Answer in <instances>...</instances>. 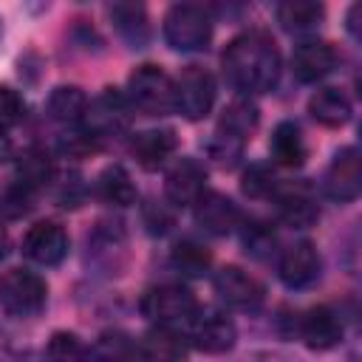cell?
Wrapping results in <instances>:
<instances>
[{
  "label": "cell",
  "instance_id": "24",
  "mask_svg": "<svg viewBox=\"0 0 362 362\" xmlns=\"http://www.w3.org/2000/svg\"><path fill=\"white\" fill-rule=\"evenodd\" d=\"M54 175H57V167H54V158L45 147H28L14 161V181L28 187L31 192L45 189L54 181Z\"/></svg>",
  "mask_w": 362,
  "mask_h": 362
},
{
  "label": "cell",
  "instance_id": "28",
  "mask_svg": "<svg viewBox=\"0 0 362 362\" xmlns=\"http://www.w3.org/2000/svg\"><path fill=\"white\" fill-rule=\"evenodd\" d=\"M85 362H144V359H141V351H139L136 339H130L122 331H105L88 348Z\"/></svg>",
  "mask_w": 362,
  "mask_h": 362
},
{
  "label": "cell",
  "instance_id": "29",
  "mask_svg": "<svg viewBox=\"0 0 362 362\" xmlns=\"http://www.w3.org/2000/svg\"><path fill=\"white\" fill-rule=\"evenodd\" d=\"M96 195L110 206H130V204H136L139 192H136L130 173L122 164H110L96 178Z\"/></svg>",
  "mask_w": 362,
  "mask_h": 362
},
{
  "label": "cell",
  "instance_id": "15",
  "mask_svg": "<svg viewBox=\"0 0 362 362\" xmlns=\"http://www.w3.org/2000/svg\"><path fill=\"white\" fill-rule=\"evenodd\" d=\"M23 255L37 266H57L68 255V232L57 221H37L23 238Z\"/></svg>",
  "mask_w": 362,
  "mask_h": 362
},
{
  "label": "cell",
  "instance_id": "20",
  "mask_svg": "<svg viewBox=\"0 0 362 362\" xmlns=\"http://www.w3.org/2000/svg\"><path fill=\"white\" fill-rule=\"evenodd\" d=\"M107 17L127 48H144L150 42V17L139 3H113L107 6Z\"/></svg>",
  "mask_w": 362,
  "mask_h": 362
},
{
  "label": "cell",
  "instance_id": "30",
  "mask_svg": "<svg viewBox=\"0 0 362 362\" xmlns=\"http://www.w3.org/2000/svg\"><path fill=\"white\" fill-rule=\"evenodd\" d=\"M170 263L175 272H181L184 277H204L212 266V252L198 243V240H178L173 246V255H170Z\"/></svg>",
  "mask_w": 362,
  "mask_h": 362
},
{
  "label": "cell",
  "instance_id": "1",
  "mask_svg": "<svg viewBox=\"0 0 362 362\" xmlns=\"http://www.w3.org/2000/svg\"><path fill=\"white\" fill-rule=\"evenodd\" d=\"M221 68L226 82L238 90V96L252 99L257 93H269L277 88L283 59L274 40L266 31L249 28L229 40V45L221 54Z\"/></svg>",
  "mask_w": 362,
  "mask_h": 362
},
{
  "label": "cell",
  "instance_id": "2",
  "mask_svg": "<svg viewBox=\"0 0 362 362\" xmlns=\"http://www.w3.org/2000/svg\"><path fill=\"white\" fill-rule=\"evenodd\" d=\"M161 31L173 51H204L212 40V14L201 3H175L164 11Z\"/></svg>",
  "mask_w": 362,
  "mask_h": 362
},
{
  "label": "cell",
  "instance_id": "6",
  "mask_svg": "<svg viewBox=\"0 0 362 362\" xmlns=\"http://www.w3.org/2000/svg\"><path fill=\"white\" fill-rule=\"evenodd\" d=\"M130 119H133V107H130L127 96L116 88H105L99 96L88 99V110H85V119L79 127L90 139L102 141L110 136H122L130 127Z\"/></svg>",
  "mask_w": 362,
  "mask_h": 362
},
{
  "label": "cell",
  "instance_id": "10",
  "mask_svg": "<svg viewBox=\"0 0 362 362\" xmlns=\"http://www.w3.org/2000/svg\"><path fill=\"white\" fill-rule=\"evenodd\" d=\"M362 192V158L356 147H339L322 173V195L337 204H351Z\"/></svg>",
  "mask_w": 362,
  "mask_h": 362
},
{
  "label": "cell",
  "instance_id": "16",
  "mask_svg": "<svg viewBox=\"0 0 362 362\" xmlns=\"http://www.w3.org/2000/svg\"><path fill=\"white\" fill-rule=\"evenodd\" d=\"M297 334L311 351H331L342 342L345 325L331 305H314V308L300 314Z\"/></svg>",
  "mask_w": 362,
  "mask_h": 362
},
{
  "label": "cell",
  "instance_id": "3",
  "mask_svg": "<svg viewBox=\"0 0 362 362\" xmlns=\"http://www.w3.org/2000/svg\"><path fill=\"white\" fill-rule=\"evenodd\" d=\"M124 96H127L130 107L144 116H167L175 110L173 79L161 65H153V62L136 65L130 71Z\"/></svg>",
  "mask_w": 362,
  "mask_h": 362
},
{
  "label": "cell",
  "instance_id": "23",
  "mask_svg": "<svg viewBox=\"0 0 362 362\" xmlns=\"http://www.w3.org/2000/svg\"><path fill=\"white\" fill-rule=\"evenodd\" d=\"M85 110H88V93H85L79 85H57V88L48 93L45 113H48V119L57 122V124L76 127V124H82Z\"/></svg>",
  "mask_w": 362,
  "mask_h": 362
},
{
  "label": "cell",
  "instance_id": "35",
  "mask_svg": "<svg viewBox=\"0 0 362 362\" xmlns=\"http://www.w3.org/2000/svg\"><path fill=\"white\" fill-rule=\"evenodd\" d=\"M25 119V99L17 88L0 85V133L14 130Z\"/></svg>",
  "mask_w": 362,
  "mask_h": 362
},
{
  "label": "cell",
  "instance_id": "12",
  "mask_svg": "<svg viewBox=\"0 0 362 362\" xmlns=\"http://www.w3.org/2000/svg\"><path fill=\"white\" fill-rule=\"evenodd\" d=\"M322 272V257L311 240H297L286 246L277 257V277L288 288H308L311 283L320 280Z\"/></svg>",
  "mask_w": 362,
  "mask_h": 362
},
{
  "label": "cell",
  "instance_id": "33",
  "mask_svg": "<svg viewBox=\"0 0 362 362\" xmlns=\"http://www.w3.org/2000/svg\"><path fill=\"white\" fill-rule=\"evenodd\" d=\"M34 195L28 187L8 181L6 187H0V221H17L23 215H28L34 209Z\"/></svg>",
  "mask_w": 362,
  "mask_h": 362
},
{
  "label": "cell",
  "instance_id": "36",
  "mask_svg": "<svg viewBox=\"0 0 362 362\" xmlns=\"http://www.w3.org/2000/svg\"><path fill=\"white\" fill-rule=\"evenodd\" d=\"M141 215H144V226L153 235H164L173 226V212L164 204H158V201H147V206L141 209Z\"/></svg>",
  "mask_w": 362,
  "mask_h": 362
},
{
  "label": "cell",
  "instance_id": "37",
  "mask_svg": "<svg viewBox=\"0 0 362 362\" xmlns=\"http://www.w3.org/2000/svg\"><path fill=\"white\" fill-rule=\"evenodd\" d=\"M359 11H362V6H359V3H354V6L348 8V17H345V20H348V31H351L354 37H359V20H356V17H359Z\"/></svg>",
  "mask_w": 362,
  "mask_h": 362
},
{
  "label": "cell",
  "instance_id": "8",
  "mask_svg": "<svg viewBox=\"0 0 362 362\" xmlns=\"http://www.w3.org/2000/svg\"><path fill=\"white\" fill-rule=\"evenodd\" d=\"M277 218L291 229H308L320 218V204L305 181H280L269 198Z\"/></svg>",
  "mask_w": 362,
  "mask_h": 362
},
{
  "label": "cell",
  "instance_id": "31",
  "mask_svg": "<svg viewBox=\"0 0 362 362\" xmlns=\"http://www.w3.org/2000/svg\"><path fill=\"white\" fill-rule=\"evenodd\" d=\"M238 229H240V246H243V252L249 257L266 260L277 249V235H274L272 223L257 221V218H249V221H240Z\"/></svg>",
  "mask_w": 362,
  "mask_h": 362
},
{
  "label": "cell",
  "instance_id": "32",
  "mask_svg": "<svg viewBox=\"0 0 362 362\" xmlns=\"http://www.w3.org/2000/svg\"><path fill=\"white\" fill-rule=\"evenodd\" d=\"M45 356H48V362H85L88 359V345L74 331H54L48 337Z\"/></svg>",
  "mask_w": 362,
  "mask_h": 362
},
{
  "label": "cell",
  "instance_id": "7",
  "mask_svg": "<svg viewBox=\"0 0 362 362\" xmlns=\"http://www.w3.org/2000/svg\"><path fill=\"white\" fill-rule=\"evenodd\" d=\"M215 76L201 68V65H187L175 79H173V96H175V110L189 119L198 122L204 119L212 105H215Z\"/></svg>",
  "mask_w": 362,
  "mask_h": 362
},
{
  "label": "cell",
  "instance_id": "13",
  "mask_svg": "<svg viewBox=\"0 0 362 362\" xmlns=\"http://www.w3.org/2000/svg\"><path fill=\"white\" fill-rule=\"evenodd\" d=\"M206 192V170L195 158H178L164 175V198L173 206H195Z\"/></svg>",
  "mask_w": 362,
  "mask_h": 362
},
{
  "label": "cell",
  "instance_id": "19",
  "mask_svg": "<svg viewBox=\"0 0 362 362\" xmlns=\"http://www.w3.org/2000/svg\"><path fill=\"white\" fill-rule=\"evenodd\" d=\"M178 150V136L170 127H147L130 139V156L144 170H158Z\"/></svg>",
  "mask_w": 362,
  "mask_h": 362
},
{
  "label": "cell",
  "instance_id": "38",
  "mask_svg": "<svg viewBox=\"0 0 362 362\" xmlns=\"http://www.w3.org/2000/svg\"><path fill=\"white\" fill-rule=\"evenodd\" d=\"M14 156V147H11V139L6 133H0V164H6L8 158Z\"/></svg>",
  "mask_w": 362,
  "mask_h": 362
},
{
  "label": "cell",
  "instance_id": "25",
  "mask_svg": "<svg viewBox=\"0 0 362 362\" xmlns=\"http://www.w3.org/2000/svg\"><path fill=\"white\" fill-rule=\"evenodd\" d=\"M124 255V229L122 223L102 221L96 223L93 235H88V257H93L96 266L105 272L119 269V257Z\"/></svg>",
  "mask_w": 362,
  "mask_h": 362
},
{
  "label": "cell",
  "instance_id": "9",
  "mask_svg": "<svg viewBox=\"0 0 362 362\" xmlns=\"http://www.w3.org/2000/svg\"><path fill=\"white\" fill-rule=\"evenodd\" d=\"M187 328H189L187 331L189 348L201 354H226L235 348V339H238V328L232 317L215 308H198V314L187 322Z\"/></svg>",
  "mask_w": 362,
  "mask_h": 362
},
{
  "label": "cell",
  "instance_id": "22",
  "mask_svg": "<svg viewBox=\"0 0 362 362\" xmlns=\"http://www.w3.org/2000/svg\"><path fill=\"white\" fill-rule=\"evenodd\" d=\"M308 113L322 127H345L354 116V105L342 88H317L308 99Z\"/></svg>",
  "mask_w": 362,
  "mask_h": 362
},
{
  "label": "cell",
  "instance_id": "21",
  "mask_svg": "<svg viewBox=\"0 0 362 362\" xmlns=\"http://www.w3.org/2000/svg\"><path fill=\"white\" fill-rule=\"evenodd\" d=\"M257 124H260V110H257L255 99H249V96H235V99L223 107L221 122H218L215 130L223 133L226 139H232V141H238V144L246 147V141L252 139V133L257 130Z\"/></svg>",
  "mask_w": 362,
  "mask_h": 362
},
{
  "label": "cell",
  "instance_id": "26",
  "mask_svg": "<svg viewBox=\"0 0 362 362\" xmlns=\"http://www.w3.org/2000/svg\"><path fill=\"white\" fill-rule=\"evenodd\" d=\"M269 153H272V161L280 164V167H303L305 156H308V147H305V139H303V130L297 122H280L274 130H272V139H269Z\"/></svg>",
  "mask_w": 362,
  "mask_h": 362
},
{
  "label": "cell",
  "instance_id": "27",
  "mask_svg": "<svg viewBox=\"0 0 362 362\" xmlns=\"http://www.w3.org/2000/svg\"><path fill=\"white\" fill-rule=\"evenodd\" d=\"M274 17L288 34H311L325 20V6L314 0H283L274 8Z\"/></svg>",
  "mask_w": 362,
  "mask_h": 362
},
{
  "label": "cell",
  "instance_id": "40",
  "mask_svg": "<svg viewBox=\"0 0 362 362\" xmlns=\"http://www.w3.org/2000/svg\"><path fill=\"white\" fill-rule=\"evenodd\" d=\"M0 37H3V23H0Z\"/></svg>",
  "mask_w": 362,
  "mask_h": 362
},
{
  "label": "cell",
  "instance_id": "39",
  "mask_svg": "<svg viewBox=\"0 0 362 362\" xmlns=\"http://www.w3.org/2000/svg\"><path fill=\"white\" fill-rule=\"evenodd\" d=\"M8 255V232H6V226H3V221H0V260Z\"/></svg>",
  "mask_w": 362,
  "mask_h": 362
},
{
  "label": "cell",
  "instance_id": "11",
  "mask_svg": "<svg viewBox=\"0 0 362 362\" xmlns=\"http://www.w3.org/2000/svg\"><path fill=\"white\" fill-rule=\"evenodd\" d=\"M212 286H215L218 300L235 311H257L266 300V288L260 286V280L243 272L240 266L218 269L212 277Z\"/></svg>",
  "mask_w": 362,
  "mask_h": 362
},
{
  "label": "cell",
  "instance_id": "18",
  "mask_svg": "<svg viewBox=\"0 0 362 362\" xmlns=\"http://www.w3.org/2000/svg\"><path fill=\"white\" fill-rule=\"evenodd\" d=\"M136 342L144 362H184L189 354L187 334L173 325H150Z\"/></svg>",
  "mask_w": 362,
  "mask_h": 362
},
{
  "label": "cell",
  "instance_id": "4",
  "mask_svg": "<svg viewBox=\"0 0 362 362\" xmlns=\"http://www.w3.org/2000/svg\"><path fill=\"white\" fill-rule=\"evenodd\" d=\"M144 320H150L153 325H173V328H181L187 325L195 314H198V300L195 294L181 286V283H161V286H153L141 294V303H139Z\"/></svg>",
  "mask_w": 362,
  "mask_h": 362
},
{
  "label": "cell",
  "instance_id": "17",
  "mask_svg": "<svg viewBox=\"0 0 362 362\" xmlns=\"http://www.w3.org/2000/svg\"><path fill=\"white\" fill-rule=\"evenodd\" d=\"M243 221L238 204L232 198H226L223 192H212L206 189L198 204H195V223L206 232V235H229L232 229H238Z\"/></svg>",
  "mask_w": 362,
  "mask_h": 362
},
{
  "label": "cell",
  "instance_id": "34",
  "mask_svg": "<svg viewBox=\"0 0 362 362\" xmlns=\"http://www.w3.org/2000/svg\"><path fill=\"white\" fill-rule=\"evenodd\" d=\"M280 184V178L274 175V170L269 164H249V170L243 173V192L249 198H272L274 187Z\"/></svg>",
  "mask_w": 362,
  "mask_h": 362
},
{
  "label": "cell",
  "instance_id": "5",
  "mask_svg": "<svg viewBox=\"0 0 362 362\" xmlns=\"http://www.w3.org/2000/svg\"><path fill=\"white\" fill-rule=\"evenodd\" d=\"M48 303V283L31 269H8L0 277V308L11 317H37Z\"/></svg>",
  "mask_w": 362,
  "mask_h": 362
},
{
  "label": "cell",
  "instance_id": "14",
  "mask_svg": "<svg viewBox=\"0 0 362 362\" xmlns=\"http://www.w3.org/2000/svg\"><path fill=\"white\" fill-rule=\"evenodd\" d=\"M337 65H339V54L325 40H305L291 51V74L303 85H314L325 79Z\"/></svg>",
  "mask_w": 362,
  "mask_h": 362
}]
</instances>
